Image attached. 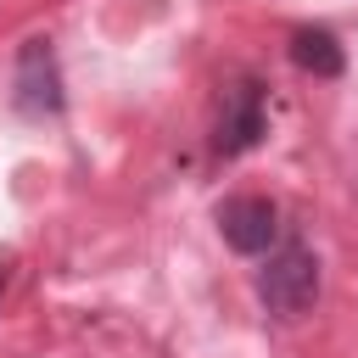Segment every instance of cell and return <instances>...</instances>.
<instances>
[{"label":"cell","instance_id":"cell-1","mask_svg":"<svg viewBox=\"0 0 358 358\" xmlns=\"http://www.w3.org/2000/svg\"><path fill=\"white\" fill-rule=\"evenodd\" d=\"M257 296H263L268 313H280V319H302V313L319 302V257H313L302 241L280 246V252L268 257V268L257 274Z\"/></svg>","mask_w":358,"mask_h":358},{"label":"cell","instance_id":"cell-2","mask_svg":"<svg viewBox=\"0 0 358 358\" xmlns=\"http://www.w3.org/2000/svg\"><path fill=\"white\" fill-rule=\"evenodd\" d=\"M218 229H224V241H229L235 252L257 257V252L274 246L280 213H274V201H263V196H229V201L218 207Z\"/></svg>","mask_w":358,"mask_h":358},{"label":"cell","instance_id":"cell-3","mask_svg":"<svg viewBox=\"0 0 358 358\" xmlns=\"http://www.w3.org/2000/svg\"><path fill=\"white\" fill-rule=\"evenodd\" d=\"M17 106L34 117L62 106V73H56V50L45 39H28L17 50Z\"/></svg>","mask_w":358,"mask_h":358},{"label":"cell","instance_id":"cell-4","mask_svg":"<svg viewBox=\"0 0 358 358\" xmlns=\"http://www.w3.org/2000/svg\"><path fill=\"white\" fill-rule=\"evenodd\" d=\"M257 134H263V95H257V84H241L229 95V112L218 129V157H241L246 145H257Z\"/></svg>","mask_w":358,"mask_h":358},{"label":"cell","instance_id":"cell-5","mask_svg":"<svg viewBox=\"0 0 358 358\" xmlns=\"http://www.w3.org/2000/svg\"><path fill=\"white\" fill-rule=\"evenodd\" d=\"M291 62H296L302 73H313V78H336V73L347 67V56H341V45H336L330 28H302V34L291 39Z\"/></svg>","mask_w":358,"mask_h":358},{"label":"cell","instance_id":"cell-6","mask_svg":"<svg viewBox=\"0 0 358 358\" xmlns=\"http://www.w3.org/2000/svg\"><path fill=\"white\" fill-rule=\"evenodd\" d=\"M0 291H6V257H0Z\"/></svg>","mask_w":358,"mask_h":358}]
</instances>
